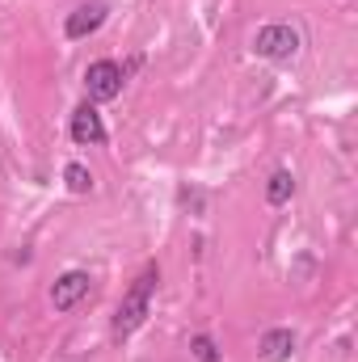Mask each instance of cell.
Here are the masks:
<instances>
[{"instance_id": "3", "label": "cell", "mask_w": 358, "mask_h": 362, "mask_svg": "<svg viewBox=\"0 0 358 362\" xmlns=\"http://www.w3.org/2000/svg\"><path fill=\"white\" fill-rule=\"evenodd\" d=\"M127 85V68L122 64H114V59H93L89 68H85V93H89V101H114L118 93Z\"/></svg>"}, {"instance_id": "2", "label": "cell", "mask_w": 358, "mask_h": 362, "mask_svg": "<svg viewBox=\"0 0 358 362\" xmlns=\"http://www.w3.org/2000/svg\"><path fill=\"white\" fill-rule=\"evenodd\" d=\"M299 47H304V34L295 25H287V21H270L253 34V51L270 64H291L299 55Z\"/></svg>"}, {"instance_id": "10", "label": "cell", "mask_w": 358, "mask_h": 362, "mask_svg": "<svg viewBox=\"0 0 358 362\" xmlns=\"http://www.w3.org/2000/svg\"><path fill=\"white\" fill-rule=\"evenodd\" d=\"M190 354H194V362H224L215 337H207V333H194V337H190Z\"/></svg>"}, {"instance_id": "8", "label": "cell", "mask_w": 358, "mask_h": 362, "mask_svg": "<svg viewBox=\"0 0 358 362\" xmlns=\"http://www.w3.org/2000/svg\"><path fill=\"white\" fill-rule=\"evenodd\" d=\"M291 194H295V177L287 169H274L266 181V202L270 206H282V202H291Z\"/></svg>"}, {"instance_id": "5", "label": "cell", "mask_w": 358, "mask_h": 362, "mask_svg": "<svg viewBox=\"0 0 358 362\" xmlns=\"http://www.w3.org/2000/svg\"><path fill=\"white\" fill-rule=\"evenodd\" d=\"M93 291V278L85 270H64L55 278V286H51V308L55 312H72L81 299H89Z\"/></svg>"}, {"instance_id": "4", "label": "cell", "mask_w": 358, "mask_h": 362, "mask_svg": "<svg viewBox=\"0 0 358 362\" xmlns=\"http://www.w3.org/2000/svg\"><path fill=\"white\" fill-rule=\"evenodd\" d=\"M68 135H72V144H81V148H101V144L110 139L105 118H101V110H97L93 101H81V105L72 110V118H68Z\"/></svg>"}, {"instance_id": "7", "label": "cell", "mask_w": 358, "mask_h": 362, "mask_svg": "<svg viewBox=\"0 0 358 362\" xmlns=\"http://www.w3.org/2000/svg\"><path fill=\"white\" fill-rule=\"evenodd\" d=\"M295 354V333L291 329H266L258 341V358L262 362H291Z\"/></svg>"}, {"instance_id": "9", "label": "cell", "mask_w": 358, "mask_h": 362, "mask_svg": "<svg viewBox=\"0 0 358 362\" xmlns=\"http://www.w3.org/2000/svg\"><path fill=\"white\" fill-rule=\"evenodd\" d=\"M64 185H68L72 194H93V173L81 165V160H72V165L64 169Z\"/></svg>"}, {"instance_id": "6", "label": "cell", "mask_w": 358, "mask_h": 362, "mask_svg": "<svg viewBox=\"0 0 358 362\" xmlns=\"http://www.w3.org/2000/svg\"><path fill=\"white\" fill-rule=\"evenodd\" d=\"M105 17H110V8H105L101 0L81 4L76 13H68V21H64V34H68L72 42H81V38H89V34H97V30L105 25Z\"/></svg>"}, {"instance_id": "1", "label": "cell", "mask_w": 358, "mask_h": 362, "mask_svg": "<svg viewBox=\"0 0 358 362\" xmlns=\"http://www.w3.org/2000/svg\"><path fill=\"white\" fill-rule=\"evenodd\" d=\"M156 282H161V270H156V266H144V270L135 274V282L127 286V295L118 299V308H114V325H110V333H114L118 341H122V337H131V333H139V329H144V320L152 316Z\"/></svg>"}]
</instances>
